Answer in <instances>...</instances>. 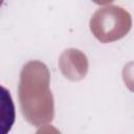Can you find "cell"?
Wrapping results in <instances>:
<instances>
[{
	"mask_svg": "<svg viewBox=\"0 0 134 134\" xmlns=\"http://www.w3.org/2000/svg\"><path fill=\"white\" fill-rule=\"evenodd\" d=\"M50 72L40 61H29L21 69L18 86L19 104L23 117L40 127L54 117V102L49 88Z\"/></svg>",
	"mask_w": 134,
	"mask_h": 134,
	"instance_id": "6da1fadb",
	"label": "cell"
},
{
	"mask_svg": "<svg viewBox=\"0 0 134 134\" xmlns=\"http://www.w3.org/2000/svg\"><path fill=\"white\" fill-rule=\"evenodd\" d=\"M92 35L102 43L122 39L132 27L131 15L122 7L108 5L98 8L89 22Z\"/></svg>",
	"mask_w": 134,
	"mask_h": 134,
	"instance_id": "7a4b0ae2",
	"label": "cell"
},
{
	"mask_svg": "<svg viewBox=\"0 0 134 134\" xmlns=\"http://www.w3.org/2000/svg\"><path fill=\"white\" fill-rule=\"evenodd\" d=\"M59 67L62 74L70 81H81L88 72V59L79 49L64 50L59 59Z\"/></svg>",
	"mask_w": 134,
	"mask_h": 134,
	"instance_id": "3957f363",
	"label": "cell"
},
{
	"mask_svg": "<svg viewBox=\"0 0 134 134\" xmlns=\"http://www.w3.org/2000/svg\"><path fill=\"white\" fill-rule=\"evenodd\" d=\"M122 79L129 90L134 92V62H129L124 67Z\"/></svg>",
	"mask_w": 134,
	"mask_h": 134,
	"instance_id": "277c9868",
	"label": "cell"
},
{
	"mask_svg": "<svg viewBox=\"0 0 134 134\" xmlns=\"http://www.w3.org/2000/svg\"><path fill=\"white\" fill-rule=\"evenodd\" d=\"M113 1L114 0H92V2H94L95 4H98V5H106V4H109Z\"/></svg>",
	"mask_w": 134,
	"mask_h": 134,
	"instance_id": "5b68a950",
	"label": "cell"
}]
</instances>
